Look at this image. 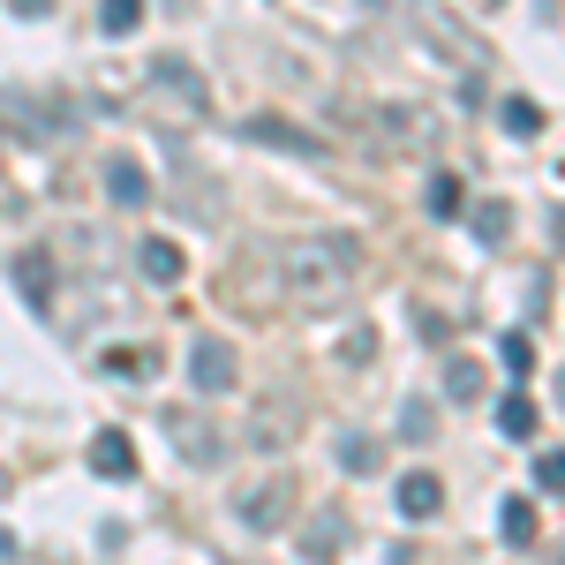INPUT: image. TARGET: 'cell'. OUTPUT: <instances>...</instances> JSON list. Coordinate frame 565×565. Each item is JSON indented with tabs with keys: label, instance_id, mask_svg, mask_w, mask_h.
<instances>
[{
	"label": "cell",
	"instance_id": "cell-1",
	"mask_svg": "<svg viewBox=\"0 0 565 565\" xmlns=\"http://www.w3.org/2000/svg\"><path fill=\"white\" fill-rule=\"evenodd\" d=\"M271 271H279V295L302 309H332L348 302L354 271H362V249L348 234H302V242H279L271 249Z\"/></svg>",
	"mask_w": 565,
	"mask_h": 565
},
{
	"label": "cell",
	"instance_id": "cell-2",
	"mask_svg": "<svg viewBox=\"0 0 565 565\" xmlns=\"http://www.w3.org/2000/svg\"><path fill=\"white\" fill-rule=\"evenodd\" d=\"M362 136H370V151H385V159H415V151L437 143V114H423L415 98H377V106L362 114Z\"/></svg>",
	"mask_w": 565,
	"mask_h": 565
},
{
	"label": "cell",
	"instance_id": "cell-3",
	"mask_svg": "<svg viewBox=\"0 0 565 565\" xmlns=\"http://www.w3.org/2000/svg\"><path fill=\"white\" fill-rule=\"evenodd\" d=\"M234 377H242V362H234V348H226V340H196V348H189V385L204 392V399L234 392Z\"/></svg>",
	"mask_w": 565,
	"mask_h": 565
},
{
	"label": "cell",
	"instance_id": "cell-4",
	"mask_svg": "<svg viewBox=\"0 0 565 565\" xmlns=\"http://www.w3.org/2000/svg\"><path fill=\"white\" fill-rule=\"evenodd\" d=\"M249 445H257V452H279V445H287V437H302V399H287V392H279V399H264L257 415H249Z\"/></svg>",
	"mask_w": 565,
	"mask_h": 565
},
{
	"label": "cell",
	"instance_id": "cell-5",
	"mask_svg": "<svg viewBox=\"0 0 565 565\" xmlns=\"http://www.w3.org/2000/svg\"><path fill=\"white\" fill-rule=\"evenodd\" d=\"M234 513L257 527V535H271V527H287V513H295V490H287V482H257V490L234 498Z\"/></svg>",
	"mask_w": 565,
	"mask_h": 565
},
{
	"label": "cell",
	"instance_id": "cell-6",
	"mask_svg": "<svg viewBox=\"0 0 565 565\" xmlns=\"http://www.w3.org/2000/svg\"><path fill=\"white\" fill-rule=\"evenodd\" d=\"M242 136H249V143H279V151H302V159H324V151H332L324 136L295 129V121H279V114H257V121H242Z\"/></svg>",
	"mask_w": 565,
	"mask_h": 565
},
{
	"label": "cell",
	"instance_id": "cell-7",
	"mask_svg": "<svg viewBox=\"0 0 565 565\" xmlns=\"http://www.w3.org/2000/svg\"><path fill=\"white\" fill-rule=\"evenodd\" d=\"M151 84H159V90H174L189 114H204V106H212V98H204V76H196V68H189L181 53H159V61H151Z\"/></svg>",
	"mask_w": 565,
	"mask_h": 565
},
{
	"label": "cell",
	"instance_id": "cell-8",
	"mask_svg": "<svg viewBox=\"0 0 565 565\" xmlns=\"http://www.w3.org/2000/svg\"><path fill=\"white\" fill-rule=\"evenodd\" d=\"M167 437H174V445L189 452V460H196V468H212L218 452H226V445H218V430L204 423V415H167Z\"/></svg>",
	"mask_w": 565,
	"mask_h": 565
},
{
	"label": "cell",
	"instance_id": "cell-9",
	"mask_svg": "<svg viewBox=\"0 0 565 565\" xmlns=\"http://www.w3.org/2000/svg\"><path fill=\"white\" fill-rule=\"evenodd\" d=\"M90 468H98L106 482H129L136 476V445L121 430H98V437H90Z\"/></svg>",
	"mask_w": 565,
	"mask_h": 565
},
{
	"label": "cell",
	"instance_id": "cell-10",
	"mask_svg": "<svg viewBox=\"0 0 565 565\" xmlns=\"http://www.w3.org/2000/svg\"><path fill=\"white\" fill-rule=\"evenodd\" d=\"M437 505H445V482H437L430 468H415V476H399V513H407V521H430Z\"/></svg>",
	"mask_w": 565,
	"mask_h": 565
},
{
	"label": "cell",
	"instance_id": "cell-11",
	"mask_svg": "<svg viewBox=\"0 0 565 565\" xmlns=\"http://www.w3.org/2000/svg\"><path fill=\"white\" fill-rule=\"evenodd\" d=\"M15 287H23L31 309H45L53 302V257H45V249H23V257H15Z\"/></svg>",
	"mask_w": 565,
	"mask_h": 565
},
{
	"label": "cell",
	"instance_id": "cell-12",
	"mask_svg": "<svg viewBox=\"0 0 565 565\" xmlns=\"http://www.w3.org/2000/svg\"><path fill=\"white\" fill-rule=\"evenodd\" d=\"M106 196H114V204H143V196H151V174H143V167H136V159H114V167H106Z\"/></svg>",
	"mask_w": 565,
	"mask_h": 565
},
{
	"label": "cell",
	"instance_id": "cell-13",
	"mask_svg": "<svg viewBox=\"0 0 565 565\" xmlns=\"http://www.w3.org/2000/svg\"><path fill=\"white\" fill-rule=\"evenodd\" d=\"M136 264H143V279H151V287H174V279H181V242H143Z\"/></svg>",
	"mask_w": 565,
	"mask_h": 565
},
{
	"label": "cell",
	"instance_id": "cell-14",
	"mask_svg": "<svg viewBox=\"0 0 565 565\" xmlns=\"http://www.w3.org/2000/svg\"><path fill=\"white\" fill-rule=\"evenodd\" d=\"M498 527H505V543H513V551H535V535H543V527H535V498H505Z\"/></svg>",
	"mask_w": 565,
	"mask_h": 565
},
{
	"label": "cell",
	"instance_id": "cell-15",
	"mask_svg": "<svg viewBox=\"0 0 565 565\" xmlns=\"http://www.w3.org/2000/svg\"><path fill=\"white\" fill-rule=\"evenodd\" d=\"M468 226H476L490 249H505V234H513V204H498V196H490V204H476V212H468Z\"/></svg>",
	"mask_w": 565,
	"mask_h": 565
},
{
	"label": "cell",
	"instance_id": "cell-16",
	"mask_svg": "<svg viewBox=\"0 0 565 565\" xmlns=\"http://www.w3.org/2000/svg\"><path fill=\"white\" fill-rule=\"evenodd\" d=\"M340 468H348V476H377V468H385V445H377V437H340Z\"/></svg>",
	"mask_w": 565,
	"mask_h": 565
},
{
	"label": "cell",
	"instance_id": "cell-17",
	"mask_svg": "<svg viewBox=\"0 0 565 565\" xmlns=\"http://www.w3.org/2000/svg\"><path fill=\"white\" fill-rule=\"evenodd\" d=\"M498 430L505 437H535V399H527V392H505V399H498Z\"/></svg>",
	"mask_w": 565,
	"mask_h": 565
},
{
	"label": "cell",
	"instance_id": "cell-18",
	"mask_svg": "<svg viewBox=\"0 0 565 565\" xmlns=\"http://www.w3.org/2000/svg\"><path fill=\"white\" fill-rule=\"evenodd\" d=\"M98 23H106V39H129L143 23V0H98Z\"/></svg>",
	"mask_w": 565,
	"mask_h": 565
},
{
	"label": "cell",
	"instance_id": "cell-19",
	"mask_svg": "<svg viewBox=\"0 0 565 565\" xmlns=\"http://www.w3.org/2000/svg\"><path fill=\"white\" fill-rule=\"evenodd\" d=\"M476 392H482V362H452V370H445V399L476 407Z\"/></svg>",
	"mask_w": 565,
	"mask_h": 565
},
{
	"label": "cell",
	"instance_id": "cell-20",
	"mask_svg": "<svg viewBox=\"0 0 565 565\" xmlns=\"http://www.w3.org/2000/svg\"><path fill=\"white\" fill-rule=\"evenodd\" d=\"M340 543H348V521H340V513H317V527H309V558H332Z\"/></svg>",
	"mask_w": 565,
	"mask_h": 565
},
{
	"label": "cell",
	"instance_id": "cell-21",
	"mask_svg": "<svg viewBox=\"0 0 565 565\" xmlns=\"http://www.w3.org/2000/svg\"><path fill=\"white\" fill-rule=\"evenodd\" d=\"M535 490H551V498H565V445H551V452H535Z\"/></svg>",
	"mask_w": 565,
	"mask_h": 565
},
{
	"label": "cell",
	"instance_id": "cell-22",
	"mask_svg": "<svg viewBox=\"0 0 565 565\" xmlns=\"http://www.w3.org/2000/svg\"><path fill=\"white\" fill-rule=\"evenodd\" d=\"M430 212H437V218L460 212V181H452V174H430Z\"/></svg>",
	"mask_w": 565,
	"mask_h": 565
},
{
	"label": "cell",
	"instance_id": "cell-23",
	"mask_svg": "<svg viewBox=\"0 0 565 565\" xmlns=\"http://www.w3.org/2000/svg\"><path fill=\"white\" fill-rule=\"evenodd\" d=\"M505 370H513V377H527V370H535V348H527V332H505Z\"/></svg>",
	"mask_w": 565,
	"mask_h": 565
},
{
	"label": "cell",
	"instance_id": "cell-24",
	"mask_svg": "<svg viewBox=\"0 0 565 565\" xmlns=\"http://www.w3.org/2000/svg\"><path fill=\"white\" fill-rule=\"evenodd\" d=\"M399 430L415 437V445H430V437H437V415H430V407H423V399H415V407L399 415Z\"/></svg>",
	"mask_w": 565,
	"mask_h": 565
},
{
	"label": "cell",
	"instance_id": "cell-25",
	"mask_svg": "<svg viewBox=\"0 0 565 565\" xmlns=\"http://www.w3.org/2000/svg\"><path fill=\"white\" fill-rule=\"evenodd\" d=\"M505 129H513V136H535V129H543V114H535L527 98H513V106H505Z\"/></svg>",
	"mask_w": 565,
	"mask_h": 565
},
{
	"label": "cell",
	"instance_id": "cell-26",
	"mask_svg": "<svg viewBox=\"0 0 565 565\" xmlns=\"http://www.w3.org/2000/svg\"><path fill=\"white\" fill-rule=\"evenodd\" d=\"M340 354H348V362H370V354H377V332L362 324V332H354V340H348V348H340Z\"/></svg>",
	"mask_w": 565,
	"mask_h": 565
},
{
	"label": "cell",
	"instance_id": "cell-27",
	"mask_svg": "<svg viewBox=\"0 0 565 565\" xmlns=\"http://www.w3.org/2000/svg\"><path fill=\"white\" fill-rule=\"evenodd\" d=\"M15 15H53V0H8Z\"/></svg>",
	"mask_w": 565,
	"mask_h": 565
},
{
	"label": "cell",
	"instance_id": "cell-28",
	"mask_svg": "<svg viewBox=\"0 0 565 565\" xmlns=\"http://www.w3.org/2000/svg\"><path fill=\"white\" fill-rule=\"evenodd\" d=\"M558 415H565V370H558Z\"/></svg>",
	"mask_w": 565,
	"mask_h": 565
},
{
	"label": "cell",
	"instance_id": "cell-29",
	"mask_svg": "<svg viewBox=\"0 0 565 565\" xmlns=\"http://www.w3.org/2000/svg\"><path fill=\"white\" fill-rule=\"evenodd\" d=\"M558 242H565V212H558Z\"/></svg>",
	"mask_w": 565,
	"mask_h": 565
},
{
	"label": "cell",
	"instance_id": "cell-30",
	"mask_svg": "<svg viewBox=\"0 0 565 565\" xmlns=\"http://www.w3.org/2000/svg\"><path fill=\"white\" fill-rule=\"evenodd\" d=\"M482 8H498V0H482Z\"/></svg>",
	"mask_w": 565,
	"mask_h": 565
}]
</instances>
